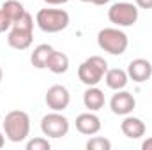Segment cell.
Masks as SVG:
<instances>
[{
	"label": "cell",
	"instance_id": "obj_27",
	"mask_svg": "<svg viewBox=\"0 0 152 150\" xmlns=\"http://www.w3.org/2000/svg\"><path fill=\"white\" fill-rule=\"evenodd\" d=\"M80 2H90V0H80Z\"/></svg>",
	"mask_w": 152,
	"mask_h": 150
},
{
	"label": "cell",
	"instance_id": "obj_17",
	"mask_svg": "<svg viewBox=\"0 0 152 150\" xmlns=\"http://www.w3.org/2000/svg\"><path fill=\"white\" fill-rule=\"evenodd\" d=\"M2 11L7 14V18L14 23V21H18L27 11H25V7H23V4L20 2V0H5L4 4H2Z\"/></svg>",
	"mask_w": 152,
	"mask_h": 150
},
{
	"label": "cell",
	"instance_id": "obj_26",
	"mask_svg": "<svg viewBox=\"0 0 152 150\" xmlns=\"http://www.w3.org/2000/svg\"><path fill=\"white\" fill-rule=\"evenodd\" d=\"M2 79H4V71H2V67H0V83H2Z\"/></svg>",
	"mask_w": 152,
	"mask_h": 150
},
{
	"label": "cell",
	"instance_id": "obj_16",
	"mask_svg": "<svg viewBox=\"0 0 152 150\" xmlns=\"http://www.w3.org/2000/svg\"><path fill=\"white\" fill-rule=\"evenodd\" d=\"M46 69H50L53 74H64V73H67V69H69V57L66 53H62V51L53 50V53L48 58V67Z\"/></svg>",
	"mask_w": 152,
	"mask_h": 150
},
{
	"label": "cell",
	"instance_id": "obj_7",
	"mask_svg": "<svg viewBox=\"0 0 152 150\" xmlns=\"http://www.w3.org/2000/svg\"><path fill=\"white\" fill-rule=\"evenodd\" d=\"M41 131L48 138H64L69 133V120L62 115V111H51L41 118Z\"/></svg>",
	"mask_w": 152,
	"mask_h": 150
},
{
	"label": "cell",
	"instance_id": "obj_14",
	"mask_svg": "<svg viewBox=\"0 0 152 150\" xmlns=\"http://www.w3.org/2000/svg\"><path fill=\"white\" fill-rule=\"evenodd\" d=\"M104 81H106V87H108V88H112V90L117 92V90L126 88V85H127V81H129V76H127V71L115 67V69H108V71H106Z\"/></svg>",
	"mask_w": 152,
	"mask_h": 150
},
{
	"label": "cell",
	"instance_id": "obj_4",
	"mask_svg": "<svg viewBox=\"0 0 152 150\" xmlns=\"http://www.w3.org/2000/svg\"><path fill=\"white\" fill-rule=\"evenodd\" d=\"M97 44L103 51L118 57V55L126 53V50L129 46V39L126 36V32H122L118 27H106V28L99 30Z\"/></svg>",
	"mask_w": 152,
	"mask_h": 150
},
{
	"label": "cell",
	"instance_id": "obj_9",
	"mask_svg": "<svg viewBox=\"0 0 152 150\" xmlns=\"http://www.w3.org/2000/svg\"><path fill=\"white\" fill-rule=\"evenodd\" d=\"M136 108V99L131 92L127 90H117V94L112 95L110 99V110L115 115H120V117H126V115H131L133 110Z\"/></svg>",
	"mask_w": 152,
	"mask_h": 150
},
{
	"label": "cell",
	"instance_id": "obj_25",
	"mask_svg": "<svg viewBox=\"0 0 152 150\" xmlns=\"http://www.w3.org/2000/svg\"><path fill=\"white\" fill-rule=\"evenodd\" d=\"M4 143H5V136H4V134L0 133V149L4 147Z\"/></svg>",
	"mask_w": 152,
	"mask_h": 150
},
{
	"label": "cell",
	"instance_id": "obj_3",
	"mask_svg": "<svg viewBox=\"0 0 152 150\" xmlns=\"http://www.w3.org/2000/svg\"><path fill=\"white\" fill-rule=\"evenodd\" d=\"M37 27L46 34H57L69 27V12L64 9H39L36 14Z\"/></svg>",
	"mask_w": 152,
	"mask_h": 150
},
{
	"label": "cell",
	"instance_id": "obj_18",
	"mask_svg": "<svg viewBox=\"0 0 152 150\" xmlns=\"http://www.w3.org/2000/svg\"><path fill=\"white\" fill-rule=\"evenodd\" d=\"M87 150H110L112 149V141L108 138H103V136H92L87 145H85Z\"/></svg>",
	"mask_w": 152,
	"mask_h": 150
},
{
	"label": "cell",
	"instance_id": "obj_20",
	"mask_svg": "<svg viewBox=\"0 0 152 150\" xmlns=\"http://www.w3.org/2000/svg\"><path fill=\"white\" fill-rule=\"evenodd\" d=\"M11 27H12V21L7 18V14L0 9V34H4V32H7V30H11Z\"/></svg>",
	"mask_w": 152,
	"mask_h": 150
},
{
	"label": "cell",
	"instance_id": "obj_6",
	"mask_svg": "<svg viewBox=\"0 0 152 150\" xmlns=\"http://www.w3.org/2000/svg\"><path fill=\"white\" fill-rule=\"evenodd\" d=\"M138 16H140L138 7H136V4H131V2H115L113 5L108 9L110 23H113L118 28L133 27L138 21Z\"/></svg>",
	"mask_w": 152,
	"mask_h": 150
},
{
	"label": "cell",
	"instance_id": "obj_13",
	"mask_svg": "<svg viewBox=\"0 0 152 150\" xmlns=\"http://www.w3.org/2000/svg\"><path fill=\"white\" fill-rule=\"evenodd\" d=\"M106 99H104V92L101 88L96 87H88L83 94V104L88 111H99L103 106H104Z\"/></svg>",
	"mask_w": 152,
	"mask_h": 150
},
{
	"label": "cell",
	"instance_id": "obj_2",
	"mask_svg": "<svg viewBox=\"0 0 152 150\" xmlns=\"http://www.w3.org/2000/svg\"><path fill=\"white\" fill-rule=\"evenodd\" d=\"M4 134L12 143H21L30 134V117L21 110L9 111L4 118Z\"/></svg>",
	"mask_w": 152,
	"mask_h": 150
},
{
	"label": "cell",
	"instance_id": "obj_24",
	"mask_svg": "<svg viewBox=\"0 0 152 150\" xmlns=\"http://www.w3.org/2000/svg\"><path fill=\"white\" fill-rule=\"evenodd\" d=\"M90 4H94V5H106V4H110V0H90Z\"/></svg>",
	"mask_w": 152,
	"mask_h": 150
},
{
	"label": "cell",
	"instance_id": "obj_5",
	"mask_svg": "<svg viewBox=\"0 0 152 150\" xmlns=\"http://www.w3.org/2000/svg\"><path fill=\"white\" fill-rule=\"evenodd\" d=\"M108 71V62L99 57V55H92L87 60H83L78 67V78L83 85L87 87H96L99 81L104 79V74Z\"/></svg>",
	"mask_w": 152,
	"mask_h": 150
},
{
	"label": "cell",
	"instance_id": "obj_1",
	"mask_svg": "<svg viewBox=\"0 0 152 150\" xmlns=\"http://www.w3.org/2000/svg\"><path fill=\"white\" fill-rule=\"evenodd\" d=\"M32 41H34V18L30 12H25L18 21L12 23L7 36V44L18 51H23L32 46Z\"/></svg>",
	"mask_w": 152,
	"mask_h": 150
},
{
	"label": "cell",
	"instance_id": "obj_21",
	"mask_svg": "<svg viewBox=\"0 0 152 150\" xmlns=\"http://www.w3.org/2000/svg\"><path fill=\"white\" fill-rule=\"evenodd\" d=\"M138 9H152V0H134Z\"/></svg>",
	"mask_w": 152,
	"mask_h": 150
},
{
	"label": "cell",
	"instance_id": "obj_10",
	"mask_svg": "<svg viewBox=\"0 0 152 150\" xmlns=\"http://www.w3.org/2000/svg\"><path fill=\"white\" fill-rule=\"evenodd\" d=\"M76 131L85 134V136H94L101 131V118L94 111L81 113L76 117Z\"/></svg>",
	"mask_w": 152,
	"mask_h": 150
},
{
	"label": "cell",
	"instance_id": "obj_12",
	"mask_svg": "<svg viewBox=\"0 0 152 150\" xmlns=\"http://www.w3.org/2000/svg\"><path fill=\"white\" fill-rule=\"evenodd\" d=\"M120 131L124 133L126 138H129V140H138V138L145 136L147 125H145V122H143L142 118L133 117V115H126L124 120H122V124H120Z\"/></svg>",
	"mask_w": 152,
	"mask_h": 150
},
{
	"label": "cell",
	"instance_id": "obj_19",
	"mask_svg": "<svg viewBox=\"0 0 152 150\" xmlns=\"http://www.w3.org/2000/svg\"><path fill=\"white\" fill-rule=\"evenodd\" d=\"M50 149H51V145H50L48 138H42V136L32 138V140L27 141V150H50Z\"/></svg>",
	"mask_w": 152,
	"mask_h": 150
},
{
	"label": "cell",
	"instance_id": "obj_22",
	"mask_svg": "<svg viewBox=\"0 0 152 150\" xmlns=\"http://www.w3.org/2000/svg\"><path fill=\"white\" fill-rule=\"evenodd\" d=\"M44 4H48V5H64V4H67L69 0H42Z\"/></svg>",
	"mask_w": 152,
	"mask_h": 150
},
{
	"label": "cell",
	"instance_id": "obj_8",
	"mask_svg": "<svg viewBox=\"0 0 152 150\" xmlns=\"http://www.w3.org/2000/svg\"><path fill=\"white\" fill-rule=\"evenodd\" d=\"M44 101H46V106L51 111H64V110L69 108L71 94H69V90L64 85H51L46 90Z\"/></svg>",
	"mask_w": 152,
	"mask_h": 150
},
{
	"label": "cell",
	"instance_id": "obj_11",
	"mask_svg": "<svg viewBox=\"0 0 152 150\" xmlns=\"http://www.w3.org/2000/svg\"><path fill=\"white\" fill-rule=\"evenodd\" d=\"M127 76L134 83H143L151 79L152 76V64L147 58H134L127 66Z\"/></svg>",
	"mask_w": 152,
	"mask_h": 150
},
{
	"label": "cell",
	"instance_id": "obj_23",
	"mask_svg": "<svg viewBox=\"0 0 152 150\" xmlns=\"http://www.w3.org/2000/svg\"><path fill=\"white\" fill-rule=\"evenodd\" d=\"M142 149L143 150H152V138H147V140L142 143Z\"/></svg>",
	"mask_w": 152,
	"mask_h": 150
},
{
	"label": "cell",
	"instance_id": "obj_15",
	"mask_svg": "<svg viewBox=\"0 0 152 150\" xmlns=\"http://www.w3.org/2000/svg\"><path fill=\"white\" fill-rule=\"evenodd\" d=\"M53 53V46L51 44H39L34 48L32 55H30V62L36 69H46L48 67V58Z\"/></svg>",
	"mask_w": 152,
	"mask_h": 150
}]
</instances>
